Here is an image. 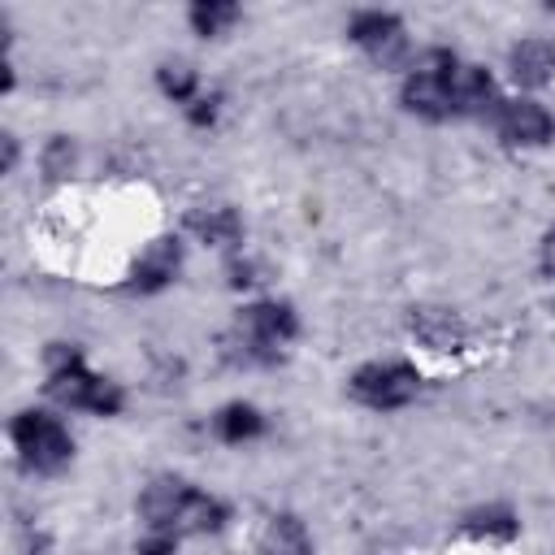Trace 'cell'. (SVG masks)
Segmentation results:
<instances>
[{
  "mask_svg": "<svg viewBox=\"0 0 555 555\" xmlns=\"http://www.w3.org/2000/svg\"><path fill=\"white\" fill-rule=\"evenodd\" d=\"M403 108L416 113V117H429V121H442L455 113L451 104V87H447V74H425V69H412L408 82H403Z\"/></svg>",
  "mask_w": 555,
  "mask_h": 555,
  "instance_id": "52a82bcc",
  "label": "cell"
},
{
  "mask_svg": "<svg viewBox=\"0 0 555 555\" xmlns=\"http://www.w3.org/2000/svg\"><path fill=\"white\" fill-rule=\"evenodd\" d=\"M299 334V321L291 312V304H251L238 312V338H243V356L247 360H273L282 343H291Z\"/></svg>",
  "mask_w": 555,
  "mask_h": 555,
  "instance_id": "277c9868",
  "label": "cell"
},
{
  "mask_svg": "<svg viewBox=\"0 0 555 555\" xmlns=\"http://www.w3.org/2000/svg\"><path fill=\"white\" fill-rule=\"evenodd\" d=\"M447 87H451L455 113H486L494 104V82L481 65H455L447 74Z\"/></svg>",
  "mask_w": 555,
  "mask_h": 555,
  "instance_id": "9c48e42d",
  "label": "cell"
},
{
  "mask_svg": "<svg viewBox=\"0 0 555 555\" xmlns=\"http://www.w3.org/2000/svg\"><path fill=\"white\" fill-rule=\"evenodd\" d=\"M173 533H152L147 542H139V555H173Z\"/></svg>",
  "mask_w": 555,
  "mask_h": 555,
  "instance_id": "7402d4cb",
  "label": "cell"
},
{
  "mask_svg": "<svg viewBox=\"0 0 555 555\" xmlns=\"http://www.w3.org/2000/svg\"><path fill=\"white\" fill-rule=\"evenodd\" d=\"M186 117H191L195 126H212V117H217V100H212V95H208V100H204V95L191 100V104H186Z\"/></svg>",
  "mask_w": 555,
  "mask_h": 555,
  "instance_id": "44dd1931",
  "label": "cell"
},
{
  "mask_svg": "<svg viewBox=\"0 0 555 555\" xmlns=\"http://www.w3.org/2000/svg\"><path fill=\"white\" fill-rule=\"evenodd\" d=\"M43 360H48V395H52L56 403H65V408H87V412H100V416L121 412V403H126L121 386L108 382V377H95V373L82 364V356H78L74 347L52 343Z\"/></svg>",
  "mask_w": 555,
  "mask_h": 555,
  "instance_id": "6da1fadb",
  "label": "cell"
},
{
  "mask_svg": "<svg viewBox=\"0 0 555 555\" xmlns=\"http://www.w3.org/2000/svg\"><path fill=\"white\" fill-rule=\"evenodd\" d=\"M186 494H191L186 481H178V477H156V481L143 490V499H139V512H143L147 529H152V533H173Z\"/></svg>",
  "mask_w": 555,
  "mask_h": 555,
  "instance_id": "ba28073f",
  "label": "cell"
},
{
  "mask_svg": "<svg viewBox=\"0 0 555 555\" xmlns=\"http://www.w3.org/2000/svg\"><path fill=\"white\" fill-rule=\"evenodd\" d=\"M69 165H74V147H69V139H52V143H48V156H43V169H48V178H61V173H69Z\"/></svg>",
  "mask_w": 555,
  "mask_h": 555,
  "instance_id": "ffe728a7",
  "label": "cell"
},
{
  "mask_svg": "<svg viewBox=\"0 0 555 555\" xmlns=\"http://www.w3.org/2000/svg\"><path fill=\"white\" fill-rule=\"evenodd\" d=\"M468 529L473 533H503V538H512L516 533V516L507 507H486V512L468 516Z\"/></svg>",
  "mask_w": 555,
  "mask_h": 555,
  "instance_id": "d6986e66",
  "label": "cell"
},
{
  "mask_svg": "<svg viewBox=\"0 0 555 555\" xmlns=\"http://www.w3.org/2000/svg\"><path fill=\"white\" fill-rule=\"evenodd\" d=\"M351 39H356L377 65H399L403 52H408L403 22H399L395 13H382V9L356 13V17H351Z\"/></svg>",
  "mask_w": 555,
  "mask_h": 555,
  "instance_id": "5b68a950",
  "label": "cell"
},
{
  "mask_svg": "<svg viewBox=\"0 0 555 555\" xmlns=\"http://www.w3.org/2000/svg\"><path fill=\"white\" fill-rule=\"evenodd\" d=\"M234 22H238V4H230V0H199V4H191V26L204 39L230 30Z\"/></svg>",
  "mask_w": 555,
  "mask_h": 555,
  "instance_id": "e0dca14e",
  "label": "cell"
},
{
  "mask_svg": "<svg viewBox=\"0 0 555 555\" xmlns=\"http://www.w3.org/2000/svg\"><path fill=\"white\" fill-rule=\"evenodd\" d=\"M13 447L39 473H56L74 455V442H69L65 425L56 416H48V412H17V421H13Z\"/></svg>",
  "mask_w": 555,
  "mask_h": 555,
  "instance_id": "7a4b0ae2",
  "label": "cell"
},
{
  "mask_svg": "<svg viewBox=\"0 0 555 555\" xmlns=\"http://www.w3.org/2000/svg\"><path fill=\"white\" fill-rule=\"evenodd\" d=\"M260 555H312V538H308L304 520L291 512L269 516V525L260 533Z\"/></svg>",
  "mask_w": 555,
  "mask_h": 555,
  "instance_id": "4fadbf2b",
  "label": "cell"
},
{
  "mask_svg": "<svg viewBox=\"0 0 555 555\" xmlns=\"http://www.w3.org/2000/svg\"><path fill=\"white\" fill-rule=\"evenodd\" d=\"M225 503H217L212 494H199V490H191L186 494V503H182V512H178V525H173V538H182V533H217L221 525H225Z\"/></svg>",
  "mask_w": 555,
  "mask_h": 555,
  "instance_id": "5bb4252c",
  "label": "cell"
},
{
  "mask_svg": "<svg viewBox=\"0 0 555 555\" xmlns=\"http://www.w3.org/2000/svg\"><path fill=\"white\" fill-rule=\"evenodd\" d=\"M542 273H546V278H555V230L542 238Z\"/></svg>",
  "mask_w": 555,
  "mask_h": 555,
  "instance_id": "603a6c76",
  "label": "cell"
},
{
  "mask_svg": "<svg viewBox=\"0 0 555 555\" xmlns=\"http://www.w3.org/2000/svg\"><path fill=\"white\" fill-rule=\"evenodd\" d=\"M494 121H499V134L507 143H520V147H542L555 134L551 113L542 104H533V100H503L494 108Z\"/></svg>",
  "mask_w": 555,
  "mask_h": 555,
  "instance_id": "8992f818",
  "label": "cell"
},
{
  "mask_svg": "<svg viewBox=\"0 0 555 555\" xmlns=\"http://www.w3.org/2000/svg\"><path fill=\"white\" fill-rule=\"evenodd\" d=\"M507 65H512V78L520 87H542V82L555 78V48L546 39H525V43L512 48Z\"/></svg>",
  "mask_w": 555,
  "mask_h": 555,
  "instance_id": "8fae6325",
  "label": "cell"
},
{
  "mask_svg": "<svg viewBox=\"0 0 555 555\" xmlns=\"http://www.w3.org/2000/svg\"><path fill=\"white\" fill-rule=\"evenodd\" d=\"M186 230H191L199 243H217V247H225V243H238L243 221H238V212L225 208V204H204V208H195V212L186 217Z\"/></svg>",
  "mask_w": 555,
  "mask_h": 555,
  "instance_id": "7c38bea8",
  "label": "cell"
},
{
  "mask_svg": "<svg viewBox=\"0 0 555 555\" xmlns=\"http://www.w3.org/2000/svg\"><path fill=\"white\" fill-rule=\"evenodd\" d=\"M156 82H160V91H165L169 100H178V104H191V100H195V69L182 65V61L160 65V69H156Z\"/></svg>",
  "mask_w": 555,
  "mask_h": 555,
  "instance_id": "ac0fdd59",
  "label": "cell"
},
{
  "mask_svg": "<svg viewBox=\"0 0 555 555\" xmlns=\"http://www.w3.org/2000/svg\"><path fill=\"white\" fill-rule=\"evenodd\" d=\"M212 429H217V438H225V442H247V438L264 434V416H260L251 403H230V408H221V412L212 416Z\"/></svg>",
  "mask_w": 555,
  "mask_h": 555,
  "instance_id": "2e32d148",
  "label": "cell"
},
{
  "mask_svg": "<svg viewBox=\"0 0 555 555\" xmlns=\"http://www.w3.org/2000/svg\"><path fill=\"white\" fill-rule=\"evenodd\" d=\"M178 264H182L178 238H156V243L139 256V264H134V286H139V291H160V286L173 282Z\"/></svg>",
  "mask_w": 555,
  "mask_h": 555,
  "instance_id": "30bf717a",
  "label": "cell"
},
{
  "mask_svg": "<svg viewBox=\"0 0 555 555\" xmlns=\"http://www.w3.org/2000/svg\"><path fill=\"white\" fill-rule=\"evenodd\" d=\"M13 165H17V139L4 134V169H13Z\"/></svg>",
  "mask_w": 555,
  "mask_h": 555,
  "instance_id": "cb8c5ba5",
  "label": "cell"
},
{
  "mask_svg": "<svg viewBox=\"0 0 555 555\" xmlns=\"http://www.w3.org/2000/svg\"><path fill=\"white\" fill-rule=\"evenodd\" d=\"M347 390H351L360 403L390 412V408H403V403L421 390V373H416L412 364H403V360H377V364L356 369L351 382H347Z\"/></svg>",
  "mask_w": 555,
  "mask_h": 555,
  "instance_id": "3957f363",
  "label": "cell"
},
{
  "mask_svg": "<svg viewBox=\"0 0 555 555\" xmlns=\"http://www.w3.org/2000/svg\"><path fill=\"white\" fill-rule=\"evenodd\" d=\"M412 330H416V338H421L425 347H434V351H455V347L464 343V330L455 325V317H451V312H438V308H416Z\"/></svg>",
  "mask_w": 555,
  "mask_h": 555,
  "instance_id": "9a60e30c",
  "label": "cell"
}]
</instances>
